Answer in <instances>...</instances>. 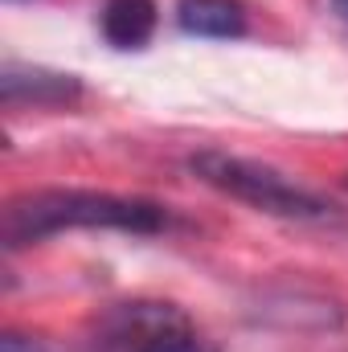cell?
Returning <instances> with one entry per match:
<instances>
[{
    "label": "cell",
    "mask_w": 348,
    "mask_h": 352,
    "mask_svg": "<svg viewBox=\"0 0 348 352\" xmlns=\"http://www.w3.org/2000/svg\"><path fill=\"white\" fill-rule=\"evenodd\" d=\"M168 226V209L144 197H115L90 188H37L21 192L4 205L0 242L21 250L62 230H127V234H156Z\"/></svg>",
    "instance_id": "6da1fadb"
},
{
    "label": "cell",
    "mask_w": 348,
    "mask_h": 352,
    "mask_svg": "<svg viewBox=\"0 0 348 352\" xmlns=\"http://www.w3.org/2000/svg\"><path fill=\"white\" fill-rule=\"evenodd\" d=\"M188 168L209 188H217L242 205H254L259 213H270V217L324 221L332 213V205L324 197L299 188L295 180H287L283 173L266 168L259 160H242V156H226V152H197V156H188Z\"/></svg>",
    "instance_id": "7a4b0ae2"
},
{
    "label": "cell",
    "mask_w": 348,
    "mask_h": 352,
    "mask_svg": "<svg viewBox=\"0 0 348 352\" xmlns=\"http://www.w3.org/2000/svg\"><path fill=\"white\" fill-rule=\"evenodd\" d=\"M184 324V316L173 303H119L90 340L94 352H144L160 332Z\"/></svg>",
    "instance_id": "3957f363"
},
{
    "label": "cell",
    "mask_w": 348,
    "mask_h": 352,
    "mask_svg": "<svg viewBox=\"0 0 348 352\" xmlns=\"http://www.w3.org/2000/svg\"><path fill=\"white\" fill-rule=\"evenodd\" d=\"M83 94L74 74L41 70V66H4L0 70V102L4 107H70Z\"/></svg>",
    "instance_id": "277c9868"
},
{
    "label": "cell",
    "mask_w": 348,
    "mask_h": 352,
    "mask_svg": "<svg viewBox=\"0 0 348 352\" xmlns=\"http://www.w3.org/2000/svg\"><path fill=\"white\" fill-rule=\"evenodd\" d=\"M156 21H160L156 0H107L102 16H98L102 37L115 50H140V45H148V37L156 33Z\"/></svg>",
    "instance_id": "5b68a950"
},
{
    "label": "cell",
    "mask_w": 348,
    "mask_h": 352,
    "mask_svg": "<svg viewBox=\"0 0 348 352\" xmlns=\"http://www.w3.org/2000/svg\"><path fill=\"white\" fill-rule=\"evenodd\" d=\"M176 25L193 37H242L246 8L238 0H180Z\"/></svg>",
    "instance_id": "8992f818"
},
{
    "label": "cell",
    "mask_w": 348,
    "mask_h": 352,
    "mask_svg": "<svg viewBox=\"0 0 348 352\" xmlns=\"http://www.w3.org/2000/svg\"><path fill=\"white\" fill-rule=\"evenodd\" d=\"M144 352H217V349H213L209 340H201V336L188 328V320H184V324H176L168 332H160Z\"/></svg>",
    "instance_id": "52a82bcc"
},
{
    "label": "cell",
    "mask_w": 348,
    "mask_h": 352,
    "mask_svg": "<svg viewBox=\"0 0 348 352\" xmlns=\"http://www.w3.org/2000/svg\"><path fill=\"white\" fill-rule=\"evenodd\" d=\"M332 8L340 12V21H345V25H348V0H332Z\"/></svg>",
    "instance_id": "ba28073f"
}]
</instances>
